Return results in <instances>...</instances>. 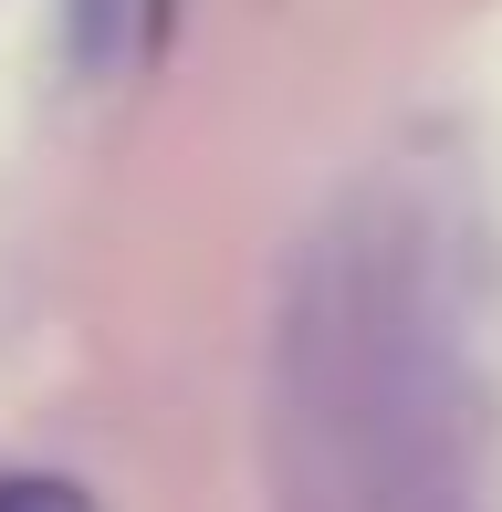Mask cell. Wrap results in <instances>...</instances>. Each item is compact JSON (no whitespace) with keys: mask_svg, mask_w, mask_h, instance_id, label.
I'll return each mask as SVG.
<instances>
[{"mask_svg":"<svg viewBox=\"0 0 502 512\" xmlns=\"http://www.w3.org/2000/svg\"><path fill=\"white\" fill-rule=\"evenodd\" d=\"M0 512H95V502H84L74 481H53V471H11L0 481Z\"/></svg>","mask_w":502,"mask_h":512,"instance_id":"cell-2","label":"cell"},{"mask_svg":"<svg viewBox=\"0 0 502 512\" xmlns=\"http://www.w3.org/2000/svg\"><path fill=\"white\" fill-rule=\"evenodd\" d=\"M116 21H126V0H74V32H63V53H74V74H95V63H116Z\"/></svg>","mask_w":502,"mask_h":512,"instance_id":"cell-1","label":"cell"}]
</instances>
